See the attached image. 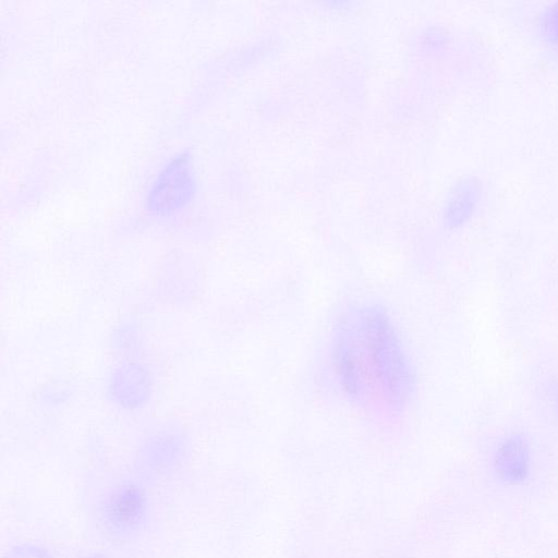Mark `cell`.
<instances>
[{"mask_svg": "<svg viewBox=\"0 0 558 558\" xmlns=\"http://www.w3.org/2000/svg\"><path fill=\"white\" fill-rule=\"evenodd\" d=\"M531 448L520 434L506 436L493 454V468L497 477L507 484L523 482L530 472Z\"/></svg>", "mask_w": 558, "mask_h": 558, "instance_id": "3", "label": "cell"}, {"mask_svg": "<svg viewBox=\"0 0 558 558\" xmlns=\"http://www.w3.org/2000/svg\"><path fill=\"white\" fill-rule=\"evenodd\" d=\"M3 558H56L51 550L34 542H22L13 545Z\"/></svg>", "mask_w": 558, "mask_h": 558, "instance_id": "4", "label": "cell"}, {"mask_svg": "<svg viewBox=\"0 0 558 558\" xmlns=\"http://www.w3.org/2000/svg\"><path fill=\"white\" fill-rule=\"evenodd\" d=\"M77 558H111L108 554L102 551H88L85 554L80 555Z\"/></svg>", "mask_w": 558, "mask_h": 558, "instance_id": "5", "label": "cell"}, {"mask_svg": "<svg viewBox=\"0 0 558 558\" xmlns=\"http://www.w3.org/2000/svg\"><path fill=\"white\" fill-rule=\"evenodd\" d=\"M153 497L137 480H119L105 488L95 505V520L110 539L131 541L138 537L151 521Z\"/></svg>", "mask_w": 558, "mask_h": 558, "instance_id": "2", "label": "cell"}, {"mask_svg": "<svg viewBox=\"0 0 558 558\" xmlns=\"http://www.w3.org/2000/svg\"><path fill=\"white\" fill-rule=\"evenodd\" d=\"M333 364L343 391L369 410L396 413L414 389V372L386 310L355 307L338 326Z\"/></svg>", "mask_w": 558, "mask_h": 558, "instance_id": "1", "label": "cell"}, {"mask_svg": "<svg viewBox=\"0 0 558 558\" xmlns=\"http://www.w3.org/2000/svg\"><path fill=\"white\" fill-rule=\"evenodd\" d=\"M556 414H557V420H558V393L556 397Z\"/></svg>", "mask_w": 558, "mask_h": 558, "instance_id": "7", "label": "cell"}, {"mask_svg": "<svg viewBox=\"0 0 558 558\" xmlns=\"http://www.w3.org/2000/svg\"><path fill=\"white\" fill-rule=\"evenodd\" d=\"M549 21L550 28L555 32V35L558 37V8L554 11L553 15L550 16Z\"/></svg>", "mask_w": 558, "mask_h": 558, "instance_id": "6", "label": "cell"}]
</instances>
